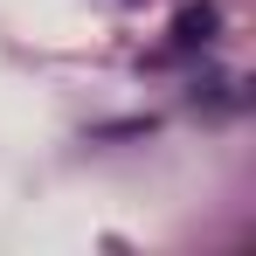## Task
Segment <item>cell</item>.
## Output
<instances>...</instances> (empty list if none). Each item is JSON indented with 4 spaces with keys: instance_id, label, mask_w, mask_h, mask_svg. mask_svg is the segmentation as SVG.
I'll use <instances>...</instances> for the list:
<instances>
[{
    "instance_id": "obj_1",
    "label": "cell",
    "mask_w": 256,
    "mask_h": 256,
    "mask_svg": "<svg viewBox=\"0 0 256 256\" xmlns=\"http://www.w3.org/2000/svg\"><path fill=\"white\" fill-rule=\"evenodd\" d=\"M208 28H214V7H187L180 14V42H208Z\"/></svg>"
}]
</instances>
